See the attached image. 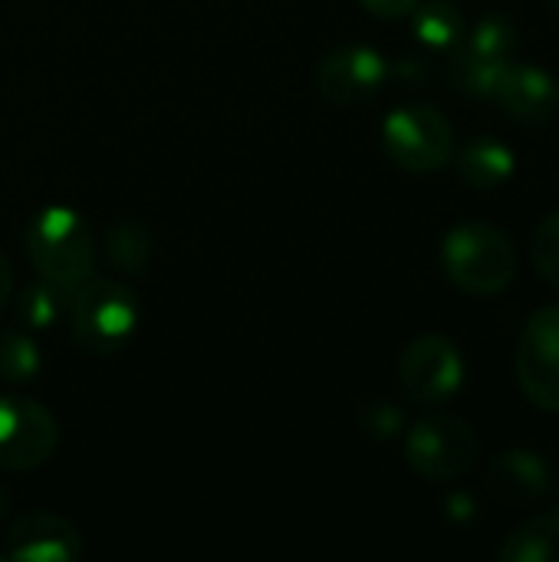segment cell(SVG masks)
Listing matches in <instances>:
<instances>
[{"label": "cell", "instance_id": "cell-1", "mask_svg": "<svg viewBox=\"0 0 559 562\" xmlns=\"http://www.w3.org/2000/svg\"><path fill=\"white\" fill-rule=\"evenodd\" d=\"M33 270L63 286H76L96 270V237L86 217L66 204L36 211L23 234Z\"/></svg>", "mask_w": 559, "mask_h": 562}, {"label": "cell", "instance_id": "cell-2", "mask_svg": "<svg viewBox=\"0 0 559 562\" xmlns=\"http://www.w3.org/2000/svg\"><path fill=\"white\" fill-rule=\"evenodd\" d=\"M441 263L448 280L474 296H494L507 290L517 273L511 237L481 221H468L448 231L441 244Z\"/></svg>", "mask_w": 559, "mask_h": 562}, {"label": "cell", "instance_id": "cell-3", "mask_svg": "<svg viewBox=\"0 0 559 562\" xmlns=\"http://www.w3.org/2000/svg\"><path fill=\"white\" fill-rule=\"evenodd\" d=\"M69 329L72 342L92 356L119 352L138 326V303L128 286L109 277H86L72 286L69 300Z\"/></svg>", "mask_w": 559, "mask_h": 562}, {"label": "cell", "instance_id": "cell-4", "mask_svg": "<svg viewBox=\"0 0 559 562\" xmlns=\"http://www.w3.org/2000/svg\"><path fill=\"white\" fill-rule=\"evenodd\" d=\"M382 145L389 158L415 175L438 171L455 155L451 122L435 105H399L382 122Z\"/></svg>", "mask_w": 559, "mask_h": 562}, {"label": "cell", "instance_id": "cell-5", "mask_svg": "<svg viewBox=\"0 0 559 562\" xmlns=\"http://www.w3.org/2000/svg\"><path fill=\"white\" fill-rule=\"evenodd\" d=\"M405 458L425 481H455L478 461V435L465 418H422L405 438Z\"/></svg>", "mask_w": 559, "mask_h": 562}, {"label": "cell", "instance_id": "cell-6", "mask_svg": "<svg viewBox=\"0 0 559 562\" xmlns=\"http://www.w3.org/2000/svg\"><path fill=\"white\" fill-rule=\"evenodd\" d=\"M517 49V26L507 16H488L471 33H465L455 49L451 79L465 95L494 99V89L511 66Z\"/></svg>", "mask_w": 559, "mask_h": 562}, {"label": "cell", "instance_id": "cell-7", "mask_svg": "<svg viewBox=\"0 0 559 562\" xmlns=\"http://www.w3.org/2000/svg\"><path fill=\"white\" fill-rule=\"evenodd\" d=\"M399 385L415 405H441L465 385V359L448 336H418L399 362Z\"/></svg>", "mask_w": 559, "mask_h": 562}, {"label": "cell", "instance_id": "cell-8", "mask_svg": "<svg viewBox=\"0 0 559 562\" xmlns=\"http://www.w3.org/2000/svg\"><path fill=\"white\" fill-rule=\"evenodd\" d=\"M59 441L56 418L33 398L0 395V468L36 471L43 468Z\"/></svg>", "mask_w": 559, "mask_h": 562}, {"label": "cell", "instance_id": "cell-9", "mask_svg": "<svg viewBox=\"0 0 559 562\" xmlns=\"http://www.w3.org/2000/svg\"><path fill=\"white\" fill-rule=\"evenodd\" d=\"M517 379L537 408L559 412V306H544L524 326L517 342Z\"/></svg>", "mask_w": 559, "mask_h": 562}, {"label": "cell", "instance_id": "cell-10", "mask_svg": "<svg viewBox=\"0 0 559 562\" xmlns=\"http://www.w3.org/2000/svg\"><path fill=\"white\" fill-rule=\"evenodd\" d=\"M385 76H389V66L379 49L349 43V46L333 49L320 63L316 89L326 102H333L339 109H353V105L369 102L382 89Z\"/></svg>", "mask_w": 559, "mask_h": 562}, {"label": "cell", "instance_id": "cell-11", "mask_svg": "<svg viewBox=\"0 0 559 562\" xmlns=\"http://www.w3.org/2000/svg\"><path fill=\"white\" fill-rule=\"evenodd\" d=\"M3 557L20 562L79 560L82 557V537L59 514H23L7 527Z\"/></svg>", "mask_w": 559, "mask_h": 562}, {"label": "cell", "instance_id": "cell-12", "mask_svg": "<svg viewBox=\"0 0 559 562\" xmlns=\"http://www.w3.org/2000/svg\"><path fill=\"white\" fill-rule=\"evenodd\" d=\"M494 102L521 125H544L557 115L559 86L537 66L511 63L494 89Z\"/></svg>", "mask_w": 559, "mask_h": 562}, {"label": "cell", "instance_id": "cell-13", "mask_svg": "<svg viewBox=\"0 0 559 562\" xmlns=\"http://www.w3.org/2000/svg\"><path fill=\"white\" fill-rule=\"evenodd\" d=\"M488 484L497 497L511 504H530L547 494L550 487V468L534 451H504L488 468Z\"/></svg>", "mask_w": 559, "mask_h": 562}, {"label": "cell", "instance_id": "cell-14", "mask_svg": "<svg viewBox=\"0 0 559 562\" xmlns=\"http://www.w3.org/2000/svg\"><path fill=\"white\" fill-rule=\"evenodd\" d=\"M458 175L478 188V191H494L501 188L514 168H517V155L501 142V138H488V135H478L471 138L461 151H458Z\"/></svg>", "mask_w": 559, "mask_h": 562}, {"label": "cell", "instance_id": "cell-15", "mask_svg": "<svg viewBox=\"0 0 559 562\" xmlns=\"http://www.w3.org/2000/svg\"><path fill=\"white\" fill-rule=\"evenodd\" d=\"M504 562H559V507L550 514L530 517L524 527H517L504 547Z\"/></svg>", "mask_w": 559, "mask_h": 562}, {"label": "cell", "instance_id": "cell-16", "mask_svg": "<svg viewBox=\"0 0 559 562\" xmlns=\"http://www.w3.org/2000/svg\"><path fill=\"white\" fill-rule=\"evenodd\" d=\"M69 300H72V286H63L56 280L40 277L36 283H30L20 300H16V319L20 326L43 333L49 326H56L59 319L69 316Z\"/></svg>", "mask_w": 559, "mask_h": 562}, {"label": "cell", "instance_id": "cell-17", "mask_svg": "<svg viewBox=\"0 0 559 562\" xmlns=\"http://www.w3.org/2000/svg\"><path fill=\"white\" fill-rule=\"evenodd\" d=\"M102 254L115 270L138 277V273H145V267L152 260V234L142 221L119 217L109 224V231L102 237Z\"/></svg>", "mask_w": 559, "mask_h": 562}, {"label": "cell", "instance_id": "cell-18", "mask_svg": "<svg viewBox=\"0 0 559 562\" xmlns=\"http://www.w3.org/2000/svg\"><path fill=\"white\" fill-rule=\"evenodd\" d=\"M412 30L415 36L432 49H458L468 26L458 7L451 3H425L412 10Z\"/></svg>", "mask_w": 559, "mask_h": 562}, {"label": "cell", "instance_id": "cell-19", "mask_svg": "<svg viewBox=\"0 0 559 562\" xmlns=\"http://www.w3.org/2000/svg\"><path fill=\"white\" fill-rule=\"evenodd\" d=\"M40 372V349L23 329H0V382L23 385Z\"/></svg>", "mask_w": 559, "mask_h": 562}, {"label": "cell", "instance_id": "cell-20", "mask_svg": "<svg viewBox=\"0 0 559 562\" xmlns=\"http://www.w3.org/2000/svg\"><path fill=\"white\" fill-rule=\"evenodd\" d=\"M530 257L537 273L559 290V211L540 221V227L534 231L530 240Z\"/></svg>", "mask_w": 559, "mask_h": 562}, {"label": "cell", "instance_id": "cell-21", "mask_svg": "<svg viewBox=\"0 0 559 562\" xmlns=\"http://www.w3.org/2000/svg\"><path fill=\"white\" fill-rule=\"evenodd\" d=\"M366 428H369L376 438H392V435L402 428V412L392 408L389 402H376V405L366 412Z\"/></svg>", "mask_w": 559, "mask_h": 562}, {"label": "cell", "instance_id": "cell-22", "mask_svg": "<svg viewBox=\"0 0 559 562\" xmlns=\"http://www.w3.org/2000/svg\"><path fill=\"white\" fill-rule=\"evenodd\" d=\"M372 16H382V20H399V16H409L418 0H359Z\"/></svg>", "mask_w": 559, "mask_h": 562}, {"label": "cell", "instance_id": "cell-23", "mask_svg": "<svg viewBox=\"0 0 559 562\" xmlns=\"http://www.w3.org/2000/svg\"><path fill=\"white\" fill-rule=\"evenodd\" d=\"M10 290H13V270H10V260L0 254V310L10 300Z\"/></svg>", "mask_w": 559, "mask_h": 562}, {"label": "cell", "instance_id": "cell-24", "mask_svg": "<svg viewBox=\"0 0 559 562\" xmlns=\"http://www.w3.org/2000/svg\"><path fill=\"white\" fill-rule=\"evenodd\" d=\"M550 3H554V10H557V13H559V0H550Z\"/></svg>", "mask_w": 559, "mask_h": 562}]
</instances>
